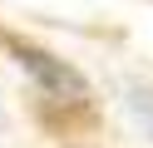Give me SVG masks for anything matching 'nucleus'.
<instances>
[{
	"instance_id": "1",
	"label": "nucleus",
	"mask_w": 153,
	"mask_h": 148,
	"mask_svg": "<svg viewBox=\"0 0 153 148\" xmlns=\"http://www.w3.org/2000/svg\"><path fill=\"white\" fill-rule=\"evenodd\" d=\"M10 49H15V59H20L25 74H35V79L45 84V94H64V99H84V94H89L84 74L69 69L64 59L45 54V49H35V45H20V39H10Z\"/></svg>"
},
{
	"instance_id": "2",
	"label": "nucleus",
	"mask_w": 153,
	"mask_h": 148,
	"mask_svg": "<svg viewBox=\"0 0 153 148\" xmlns=\"http://www.w3.org/2000/svg\"><path fill=\"white\" fill-rule=\"evenodd\" d=\"M133 109L143 114V123H148V138H153V104H148V109H143V104H133Z\"/></svg>"
}]
</instances>
